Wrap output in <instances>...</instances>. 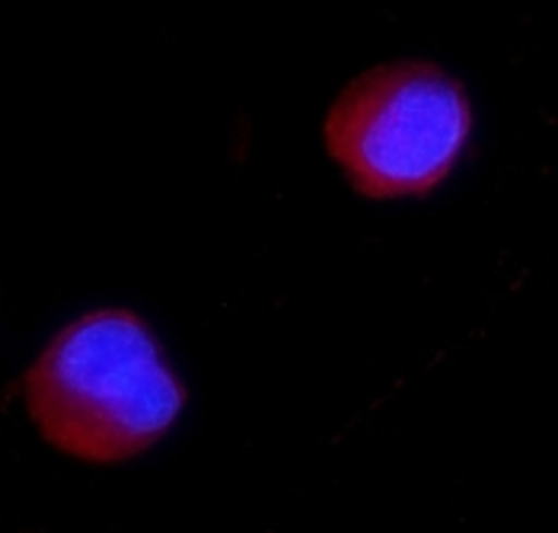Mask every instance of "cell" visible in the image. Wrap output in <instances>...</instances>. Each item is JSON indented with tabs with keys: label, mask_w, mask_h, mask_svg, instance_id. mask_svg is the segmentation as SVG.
I'll list each match as a JSON object with an SVG mask.
<instances>
[{
	"label": "cell",
	"mask_w": 558,
	"mask_h": 533,
	"mask_svg": "<svg viewBox=\"0 0 558 533\" xmlns=\"http://www.w3.org/2000/svg\"><path fill=\"white\" fill-rule=\"evenodd\" d=\"M33 425L61 453L116 467L157 445L185 405L160 339L125 307L64 326L23 374Z\"/></svg>",
	"instance_id": "6da1fadb"
},
{
	"label": "cell",
	"mask_w": 558,
	"mask_h": 533,
	"mask_svg": "<svg viewBox=\"0 0 558 533\" xmlns=\"http://www.w3.org/2000/svg\"><path fill=\"white\" fill-rule=\"evenodd\" d=\"M473 102L460 77L434 61H389L354 81L329 106V157L364 198H425L466 150Z\"/></svg>",
	"instance_id": "7a4b0ae2"
}]
</instances>
